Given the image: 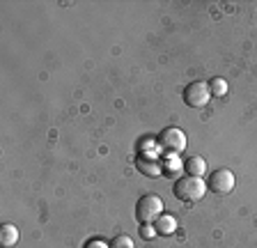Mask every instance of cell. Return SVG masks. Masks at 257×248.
I'll return each instance as SVG.
<instances>
[{"instance_id":"obj_1","label":"cell","mask_w":257,"mask_h":248,"mask_svg":"<svg viewBox=\"0 0 257 248\" xmlns=\"http://www.w3.org/2000/svg\"><path fill=\"white\" fill-rule=\"evenodd\" d=\"M172 193H175L177 200H182V202H198V200L204 198V193H207V184H204L202 177L184 175V177H179L175 182Z\"/></svg>"},{"instance_id":"obj_5","label":"cell","mask_w":257,"mask_h":248,"mask_svg":"<svg viewBox=\"0 0 257 248\" xmlns=\"http://www.w3.org/2000/svg\"><path fill=\"white\" fill-rule=\"evenodd\" d=\"M211 99V92H209V83L204 81H193L184 87V101L191 108H204Z\"/></svg>"},{"instance_id":"obj_10","label":"cell","mask_w":257,"mask_h":248,"mask_svg":"<svg viewBox=\"0 0 257 248\" xmlns=\"http://www.w3.org/2000/svg\"><path fill=\"white\" fill-rule=\"evenodd\" d=\"M184 170V161L179 157H175V154H168V159L163 161V175L166 177H177V175ZM179 179V177H177Z\"/></svg>"},{"instance_id":"obj_13","label":"cell","mask_w":257,"mask_h":248,"mask_svg":"<svg viewBox=\"0 0 257 248\" xmlns=\"http://www.w3.org/2000/svg\"><path fill=\"white\" fill-rule=\"evenodd\" d=\"M140 237H143L145 241H150V239L159 237V234H156L154 223H145V225H140Z\"/></svg>"},{"instance_id":"obj_4","label":"cell","mask_w":257,"mask_h":248,"mask_svg":"<svg viewBox=\"0 0 257 248\" xmlns=\"http://www.w3.org/2000/svg\"><path fill=\"white\" fill-rule=\"evenodd\" d=\"M234 184H236L234 173L227 170V168H218L207 177V189L216 195H230L234 191Z\"/></svg>"},{"instance_id":"obj_8","label":"cell","mask_w":257,"mask_h":248,"mask_svg":"<svg viewBox=\"0 0 257 248\" xmlns=\"http://www.w3.org/2000/svg\"><path fill=\"white\" fill-rule=\"evenodd\" d=\"M154 227H156V234H161V237H170V234H175V230H177V218L170 216V214H161L154 221Z\"/></svg>"},{"instance_id":"obj_9","label":"cell","mask_w":257,"mask_h":248,"mask_svg":"<svg viewBox=\"0 0 257 248\" xmlns=\"http://www.w3.org/2000/svg\"><path fill=\"white\" fill-rule=\"evenodd\" d=\"M184 170L191 177H204L207 175V161L202 157H191L184 161Z\"/></svg>"},{"instance_id":"obj_3","label":"cell","mask_w":257,"mask_h":248,"mask_svg":"<svg viewBox=\"0 0 257 248\" xmlns=\"http://www.w3.org/2000/svg\"><path fill=\"white\" fill-rule=\"evenodd\" d=\"M156 147L163 150L166 154H175L179 157L184 150H186V134H184L179 127H168L156 136Z\"/></svg>"},{"instance_id":"obj_12","label":"cell","mask_w":257,"mask_h":248,"mask_svg":"<svg viewBox=\"0 0 257 248\" xmlns=\"http://www.w3.org/2000/svg\"><path fill=\"white\" fill-rule=\"evenodd\" d=\"M110 248H136V246H134V239L131 237H126V234H117V237H112Z\"/></svg>"},{"instance_id":"obj_2","label":"cell","mask_w":257,"mask_h":248,"mask_svg":"<svg viewBox=\"0 0 257 248\" xmlns=\"http://www.w3.org/2000/svg\"><path fill=\"white\" fill-rule=\"evenodd\" d=\"M161 214H163V200H161L159 195H154V193L140 195L138 202H136V221H138L140 225L154 223Z\"/></svg>"},{"instance_id":"obj_7","label":"cell","mask_w":257,"mask_h":248,"mask_svg":"<svg viewBox=\"0 0 257 248\" xmlns=\"http://www.w3.org/2000/svg\"><path fill=\"white\" fill-rule=\"evenodd\" d=\"M19 239H21V232H19L16 225H12V223L0 225V246L3 248H14L19 243Z\"/></svg>"},{"instance_id":"obj_14","label":"cell","mask_w":257,"mask_h":248,"mask_svg":"<svg viewBox=\"0 0 257 248\" xmlns=\"http://www.w3.org/2000/svg\"><path fill=\"white\" fill-rule=\"evenodd\" d=\"M83 248H110V243H106L103 239H90Z\"/></svg>"},{"instance_id":"obj_6","label":"cell","mask_w":257,"mask_h":248,"mask_svg":"<svg viewBox=\"0 0 257 248\" xmlns=\"http://www.w3.org/2000/svg\"><path fill=\"white\" fill-rule=\"evenodd\" d=\"M136 168L145 177H152V179L163 177V161L156 154H138L136 157Z\"/></svg>"},{"instance_id":"obj_11","label":"cell","mask_w":257,"mask_h":248,"mask_svg":"<svg viewBox=\"0 0 257 248\" xmlns=\"http://www.w3.org/2000/svg\"><path fill=\"white\" fill-rule=\"evenodd\" d=\"M209 92H211V97H225V94H227V81L220 78V76L211 78V81H209Z\"/></svg>"}]
</instances>
